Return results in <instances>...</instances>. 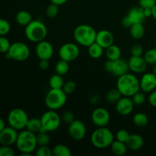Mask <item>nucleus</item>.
Wrapping results in <instances>:
<instances>
[{
    "label": "nucleus",
    "mask_w": 156,
    "mask_h": 156,
    "mask_svg": "<svg viewBox=\"0 0 156 156\" xmlns=\"http://www.w3.org/2000/svg\"><path fill=\"white\" fill-rule=\"evenodd\" d=\"M122 96L123 95L118 90V88H111L107 92L106 100L110 104H116L120 100Z\"/></svg>",
    "instance_id": "nucleus-30"
},
{
    "label": "nucleus",
    "mask_w": 156,
    "mask_h": 156,
    "mask_svg": "<svg viewBox=\"0 0 156 156\" xmlns=\"http://www.w3.org/2000/svg\"><path fill=\"white\" fill-rule=\"evenodd\" d=\"M8 53L11 59L17 62H24L27 60L30 54V50L28 46L23 42H15L11 44Z\"/></svg>",
    "instance_id": "nucleus-9"
},
{
    "label": "nucleus",
    "mask_w": 156,
    "mask_h": 156,
    "mask_svg": "<svg viewBox=\"0 0 156 156\" xmlns=\"http://www.w3.org/2000/svg\"><path fill=\"white\" fill-rule=\"evenodd\" d=\"M133 122L138 127H144L149 123V117L144 113H136L133 117Z\"/></svg>",
    "instance_id": "nucleus-28"
},
{
    "label": "nucleus",
    "mask_w": 156,
    "mask_h": 156,
    "mask_svg": "<svg viewBox=\"0 0 156 156\" xmlns=\"http://www.w3.org/2000/svg\"><path fill=\"white\" fill-rule=\"evenodd\" d=\"M127 16L132 21L133 24H138V23L143 24L146 18L144 15L143 9L140 6H135V7H133L132 9H129Z\"/></svg>",
    "instance_id": "nucleus-20"
},
{
    "label": "nucleus",
    "mask_w": 156,
    "mask_h": 156,
    "mask_svg": "<svg viewBox=\"0 0 156 156\" xmlns=\"http://www.w3.org/2000/svg\"><path fill=\"white\" fill-rule=\"evenodd\" d=\"M105 50V55L109 60H117L121 58V49L117 45L112 44Z\"/></svg>",
    "instance_id": "nucleus-23"
},
{
    "label": "nucleus",
    "mask_w": 156,
    "mask_h": 156,
    "mask_svg": "<svg viewBox=\"0 0 156 156\" xmlns=\"http://www.w3.org/2000/svg\"><path fill=\"white\" fill-rule=\"evenodd\" d=\"M42 123H41V118H30L28 119L27 125H26L25 129L27 130L30 131V132L34 133L37 134L39 133L40 131L42 129Z\"/></svg>",
    "instance_id": "nucleus-26"
},
{
    "label": "nucleus",
    "mask_w": 156,
    "mask_h": 156,
    "mask_svg": "<svg viewBox=\"0 0 156 156\" xmlns=\"http://www.w3.org/2000/svg\"><path fill=\"white\" fill-rule=\"evenodd\" d=\"M39 67L42 70H47L50 67V62L49 59H40Z\"/></svg>",
    "instance_id": "nucleus-48"
},
{
    "label": "nucleus",
    "mask_w": 156,
    "mask_h": 156,
    "mask_svg": "<svg viewBox=\"0 0 156 156\" xmlns=\"http://www.w3.org/2000/svg\"><path fill=\"white\" fill-rule=\"evenodd\" d=\"M155 47H156V37H155Z\"/></svg>",
    "instance_id": "nucleus-54"
},
{
    "label": "nucleus",
    "mask_w": 156,
    "mask_h": 156,
    "mask_svg": "<svg viewBox=\"0 0 156 156\" xmlns=\"http://www.w3.org/2000/svg\"><path fill=\"white\" fill-rule=\"evenodd\" d=\"M145 60L148 63V65H155L156 64V47L155 48L149 49V50L145 53L144 56Z\"/></svg>",
    "instance_id": "nucleus-34"
},
{
    "label": "nucleus",
    "mask_w": 156,
    "mask_h": 156,
    "mask_svg": "<svg viewBox=\"0 0 156 156\" xmlns=\"http://www.w3.org/2000/svg\"><path fill=\"white\" fill-rule=\"evenodd\" d=\"M15 144L18 150L21 152V155L30 156L32 152L36 150L37 146L36 134L27 129H22L18 133Z\"/></svg>",
    "instance_id": "nucleus-2"
},
{
    "label": "nucleus",
    "mask_w": 156,
    "mask_h": 156,
    "mask_svg": "<svg viewBox=\"0 0 156 156\" xmlns=\"http://www.w3.org/2000/svg\"><path fill=\"white\" fill-rule=\"evenodd\" d=\"M58 13H59V5L51 3V4L47 6V10H46V15L48 18H56L57 16Z\"/></svg>",
    "instance_id": "nucleus-35"
},
{
    "label": "nucleus",
    "mask_w": 156,
    "mask_h": 156,
    "mask_svg": "<svg viewBox=\"0 0 156 156\" xmlns=\"http://www.w3.org/2000/svg\"><path fill=\"white\" fill-rule=\"evenodd\" d=\"M15 152L10 146H4L2 145L0 147V156H13Z\"/></svg>",
    "instance_id": "nucleus-43"
},
{
    "label": "nucleus",
    "mask_w": 156,
    "mask_h": 156,
    "mask_svg": "<svg viewBox=\"0 0 156 156\" xmlns=\"http://www.w3.org/2000/svg\"><path fill=\"white\" fill-rule=\"evenodd\" d=\"M121 24L124 28H130L131 26L133 25V23L129 18V17L127 15H126V16L122 18Z\"/></svg>",
    "instance_id": "nucleus-47"
},
{
    "label": "nucleus",
    "mask_w": 156,
    "mask_h": 156,
    "mask_svg": "<svg viewBox=\"0 0 156 156\" xmlns=\"http://www.w3.org/2000/svg\"><path fill=\"white\" fill-rule=\"evenodd\" d=\"M61 119H62L63 122L69 124L75 120V116L73 113L71 112V111H66L62 113V116H61Z\"/></svg>",
    "instance_id": "nucleus-44"
},
{
    "label": "nucleus",
    "mask_w": 156,
    "mask_h": 156,
    "mask_svg": "<svg viewBox=\"0 0 156 156\" xmlns=\"http://www.w3.org/2000/svg\"><path fill=\"white\" fill-rule=\"evenodd\" d=\"M105 69L108 73L118 78L127 73L129 69L128 62L120 58L117 60L108 59L105 63Z\"/></svg>",
    "instance_id": "nucleus-10"
},
{
    "label": "nucleus",
    "mask_w": 156,
    "mask_h": 156,
    "mask_svg": "<svg viewBox=\"0 0 156 156\" xmlns=\"http://www.w3.org/2000/svg\"><path fill=\"white\" fill-rule=\"evenodd\" d=\"M153 73L156 75V64L155 65H154V66H153Z\"/></svg>",
    "instance_id": "nucleus-53"
},
{
    "label": "nucleus",
    "mask_w": 156,
    "mask_h": 156,
    "mask_svg": "<svg viewBox=\"0 0 156 156\" xmlns=\"http://www.w3.org/2000/svg\"><path fill=\"white\" fill-rule=\"evenodd\" d=\"M114 140L112 131L106 126L97 127L93 131L91 136V144L97 149H106L110 147Z\"/></svg>",
    "instance_id": "nucleus-4"
},
{
    "label": "nucleus",
    "mask_w": 156,
    "mask_h": 156,
    "mask_svg": "<svg viewBox=\"0 0 156 156\" xmlns=\"http://www.w3.org/2000/svg\"><path fill=\"white\" fill-rule=\"evenodd\" d=\"M18 136L17 129L12 126H5L0 132V144L4 146H10L15 144Z\"/></svg>",
    "instance_id": "nucleus-14"
},
{
    "label": "nucleus",
    "mask_w": 156,
    "mask_h": 156,
    "mask_svg": "<svg viewBox=\"0 0 156 156\" xmlns=\"http://www.w3.org/2000/svg\"><path fill=\"white\" fill-rule=\"evenodd\" d=\"M97 31L88 24H80L75 28L73 37L79 45L88 47L95 42Z\"/></svg>",
    "instance_id": "nucleus-3"
},
{
    "label": "nucleus",
    "mask_w": 156,
    "mask_h": 156,
    "mask_svg": "<svg viewBox=\"0 0 156 156\" xmlns=\"http://www.w3.org/2000/svg\"><path fill=\"white\" fill-rule=\"evenodd\" d=\"M32 15L27 11L21 10L16 14L15 21L19 25L27 26L32 21Z\"/></svg>",
    "instance_id": "nucleus-24"
},
{
    "label": "nucleus",
    "mask_w": 156,
    "mask_h": 156,
    "mask_svg": "<svg viewBox=\"0 0 156 156\" xmlns=\"http://www.w3.org/2000/svg\"><path fill=\"white\" fill-rule=\"evenodd\" d=\"M11 24L7 20L0 18V36H5L10 32Z\"/></svg>",
    "instance_id": "nucleus-36"
},
{
    "label": "nucleus",
    "mask_w": 156,
    "mask_h": 156,
    "mask_svg": "<svg viewBox=\"0 0 156 156\" xmlns=\"http://www.w3.org/2000/svg\"><path fill=\"white\" fill-rule=\"evenodd\" d=\"M86 126L82 121L75 119L71 123H69L68 128V133L69 136L76 141H81L85 138L86 135Z\"/></svg>",
    "instance_id": "nucleus-12"
},
{
    "label": "nucleus",
    "mask_w": 156,
    "mask_h": 156,
    "mask_svg": "<svg viewBox=\"0 0 156 156\" xmlns=\"http://www.w3.org/2000/svg\"><path fill=\"white\" fill-rule=\"evenodd\" d=\"M91 121L97 127L107 126L111 120V115L107 109L104 108H97L91 113Z\"/></svg>",
    "instance_id": "nucleus-13"
},
{
    "label": "nucleus",
    "mask_w": 156,
    "mask_h": 156,
    "mask_svg": "<svg viewBox=\"0 0 156 156\" xmlns=\"http://www.w3.org/2000/svg\"><path fill=\"white\" fill-rule=\"evenodd\" d=\"M62 89L67 94H73L76 89V82L73 81H68V82H65L63 87H62Z\"/></svg>",
    "instance_id": "nucleus-41"
},
{
    "label": "nucleus",
    "mask_w": 156,
    "mask_h": 156,
    "mask_svg": "<svg viewBox=\"0 0 156 156\" xmlns=\"http://www.w3.org/2000/svg\"><path fill=\"white\" fill-rule=\"evenodd\" d=\"M53 155L55 156H71V150L68 146L63 144H57L52 149Z\"/></svg>",
    "instance_id": "nucleus-29"
},
{
    "label": "nucleus",
    "mask_w": 156,
    "mask_h": 156,
    "mask_svg": "<svg viewBox=\"0 0 156 156\" xmlns=\"http://www.w3.org/2000/svg\"><path fill=\"white\" fill-rule=\"evenodd\" d=\"M64 83L65 82H64L62 76L56 74V73L53 75L49 79V85L51 88H62Z\"/></svg>",
    "instance_id": "nucleus-32"
},
{
    "label": "nucleus",
    "mask_w": 156,
    "mask_h": 156,
    "mask_svg": "<svg viewBox=\"0 0 156 156\" xmlns=\"http://www.w3.org/2000/svg\"><path fill=\"white\" fill-rule=\"evenodd\" d=\"M36 155L37 156H52L53 152L52 149L48 146H41L36 149Z\"/></svg>",
    "instance_id": "nucleus-39"
},
{
    "label": "nucleus",
    "mask_w": 156,
    "mask_h": 156,
    "mask_svg": "<svg viewBox=\"0 0 156 156\" xmlns=\"http://www.w3.org/2000/svg\"><path fill=\"white\" fill-rule=\"evenodd\" d=\"M42 126L47 132L56 130L61 124L62 119L59 114L53 110H49L42 114L41 117Z\"/></svg>",
    "instance_id": "nucleus-8"
},
{
    "label": "nucleus",
    "mask_w": 156,
    "mask_h": 156,
    "mask_svg": "<svg viewBox=\"0 0 156 156\" xmlns=\"http://www.w3.org/2000/svg\"><path fill=\"white\" fill-rule=\"evenodd\" d=\"M152 17H153L155 19H156V5L152 9Z\"/></svg>",
    "instance_id": "nucleus-52"
},
{
    "label": "nucleus",
    "mask_w": 156,
    "mask_h": 156,
    "mask_svg": "<svg viewBox=\"0 0 156 156\" xmlns=\"http://www.w3.org/2000/svg\"><path fill=\"white\" fill-rule=\"evenodd\" d=\"M114 37L111 31L108 30H101L97 32L95 42L101 46L104 49L114 44Z\"/></svg>",
    "instance_id": "nucleus-19"
},
{
    "label": "nucleus",
    "mask_w": 156,
    "mask_h": 156,
    "mask_svg": "<svg viewBox=\"0 0 156 156\" xmlns=\"http://www.w3.org/2000/svg\"><path fill=\"white\" fill-rule=\"evenodd\" d=\"M130 35L133 38L136 40H140L145 35V27L143 24L138 23V24H133L129 28Z\"/></svg>",
    "instance_id": "nucleus-25"
},
{
    "label": "nucleus",
    "mask_w": 156,
    "mask_h": 156,
    "mask_svg": "<svg viewBox=\"0 0 156 156\" xmlns=\"http://www.w3.org/2000/svg\"><path fill=\"white\" fill-rule=\"evenodd\" d=\"M47 26L41 21L32 20L24 28V34L27 39L33 43H37L45 40L47 35Z\"/></svg>",
    "instance_id": "nucleus-5"
},
{
    "label": "nucleus",
    "mask_w": 156,
    "mask_h": 156,
    "mask_svg": "<svg viewBox=\"0 0 156 156\" xmlns=\"http://www.w3.org/2000/svg\"><path fill=\"white\" fill-rule=\"evenodd\" d=\"M110 147H111V152H113V154L118 156H122L125 155L128 149L126 143L118 141L117 140H114V142H113L112 144L111 145Z\"/></svg>",
    "instance_id": "nucleus-22"
},
{
    "label": "nucleus",
    "mask_w": 156,
    "mask_h": 156,
    "mask_svg": "<svg viewBox=\"0 0 156 156\" xmlns=\"http://www.w3.org/2000/svg\"><path fill=\"white\" fill-rule=\"evenodd\" d=\"M11 43L5 36H0V53H5L9 51Z\"/></svg>",
    "instance_id": "nucleus-38"
},
{
    "label": "nucleus",
    "mask_w": 156,
    "mask_h": 156,
    "mask_svg": "<svg viewBox=\"0 0 156 156\" xmlns=\"http://www.w3.org/2000/svg\"><path fill=\"white\" fill-rule=\"evenodd\" d=\"M117 88L122 95L131 98L140 90V79L135 75L127 73L118 77Z\"/></svg>",
    "instance_id": "nucleus-1"
},
{
    "label": "nucleus",
    "mask_w": 156,
    "mask_h": 156,
    "mask_svg": "<svg viewBox=\"0 0 156 156\" xmlns=\"http://www.w3.org/2000/svg\"><path fill=\"white\" fill-rule=\"evenodd\" d=\"M80 54V49L74 43H66L62 44L59 50V56L61 59L70 62L75 61Z\"/></svg>",
    "instance_id": "nucleus-11"
},
{
    "label": "nucleus",
    "mask_w": 156,
    "mask_h": 156,
    "mask_svg": "<svg viewBox=\"0 0 156 156\" xmlns=\"http://www.w3.org/2000/svg\"><path fill=\"white\" fill-rule=\"evenodd\" d=\"M143 12H144V15L146 18L152 16V9H143Z\"/></svg>",
    "instance_id": "nucleus-49"
},
{
    "label": "nucleus",
    "mask_w": 156,
    "mask_h": 156,
    "mask_svg": "<svg viewBox=\"0 0 156 156\" xmlns=\"http://www.w3.org/2000/svg\"><path fill=\"white\" fill-rule=\"evenodd\" d=\"M131 99H132L134 105H142L146 101V96H145L144 93L139 91L131 97Z\"/></svg>",
    "instance_id": "nucleus-37"
},
{
    "label": "nucleus",
    "mask_w": 156,
    "mask_h": 156,
    "mask_svg": "<svg viewBox=\"0 0 156 156\" xmlns=\"http://www.w3.org/2000/svg\"><path fill=\"white\" fill-rule=\"evenodd\" d=\"M128 65H129V70H131L133 73L140 74L146 72L148 63L145 60L144 57H142V56H131L128 60Z\"/></svg>",
    "instance_id": "nucleus-18"
},
{
    "label": "nucleus",
    "mask_w": 156,
    "mask_h": 156,
    "mask_svg": "<svg viewBox=\"0 0 156 156\" xmlns=\"http://www.w3.org/2000/svg\"><path fill=\"white\" fill-rule=\"evenodd\" d=\"M116 111L120 115L127 116L133 112L134 104L130 97L122 96L120 100L115 104Z\"/></svg>",
    "instance_id": "nucleus-16"
},
{
    "label": "nucleus",
    "mask_w": 156,
    "mask_h": 156,
    "mask_svg": "<svg viewBox=\"0 0 156 156\" xmlns=\"http://www.w3.org/2000/svg\"><path fill=\"white\" fill-rule=\"evenodd\" d=\"M126 144L128 149H129V150L138 151L144 145V140H143V136H141L139 134H130Z\"/></svg>",
    "instance_id": "nucleus-21"
},
{
    "label": "nucleus",
    "mask_w": 156,
    "mask_h": 156,
    "mask_svg": "<svg viewBox=\"0 0 156 156\" xmlns=\"http://www.w3.org/2000/svg\"><path fill=\"white\" fill-rule=\"evenodd\" d=\"M149 103L150 104V105H152V107L156 108V90L155 89L154 91H152V92H150L149 95Z\"/></svg>",
    "instance_id": "nucleus-46"
},
{
    "label": "nucleus",
    "mask_w": 156,
    "mask_h": 156,
    "mask_svg": "<svg viewBox=\"0 0 156 156\" xmlns=\"http://www.w3.org/2000/svg\"><path fill=\"white\" fill-rule=\"evenodd\" d=\"M129 136H130V133L126 129H120L116 133V140L126 143L127 142L128 139H129Z\"/></svg>",
    "instance_id": "nucleus-40"
},
{
    "label": "nucleus",
    "mask_w": 156,
    "mask_h": 156,
    "mask_svg": "<svg viewBox=\"0 0 156 156\" xmlns=\"http://www.w3.org/2000/svg\"><path fill=\"white\" fill-rule=\"evenodd\" d=\"M68 0H50V2L53 3L55 5H62L65 4Z\"/></svg>",
    "instance_id": "nucleus-50"
},
{
    "label": "nucleus",
    "mask_w": 156,
    "mask_h": 156,
    "mask_svg": "<svg viewBox=\"0 0 156 156\" xmlns=\"http://www.w3.org/2000/svg\"><path fill=\"white\" fill-rule=\"evenodd\" d=\"M28 116L27 113L21 108H14L8 115V122L9 126L15 128L17 130H22L26 127Z\"/></svg>",
    "instance_id": "nucleus-7"
},
{
    "label": "nucleus",
    "mask_w": 156,
    "mask_h": 156,
    "mask_svg": "<svg viewBox=\"0 0 156 156\" xmlns=\"http://www.w3.org/2000/svg\"><path fill=\"white\" fill-rule=\"evenodd\" d=\"M105 49L99 45L98 43H93L88 47V53L93 59H99L102 56Z\"/></svg>",
    "instance_id": "nucleus-27"
},
{
    "label": "nucleus",
    "mask_w": 156,
    "mask_h": 156,
    "mask_svg": "<svg viewBox=\"0 0 156 156\" xmlns=\"http://www.w3.org/2000/svg\"><path fill=\"white\" fill-rule=\"evenodd\" d=\"M35 51L40 59L50 60L53 55V47L49 41L44 40L37 43Z\"/></svg>",
    "instance_id": "nucleus-15"
},
{
    "label": "nucleus",
    "mask_w": 156,
    "mask_h": 156,
    "mask_svg": "<svg viewBox=\"0 0 156 156\" xmlns=\"http://www.w3.org/2000/svg\"><path fill=\"white\" fill-rule=\"evenodd\" d=\"M131 56H140L143 53V47L141 44H136L132 46L130 49Z\"/></svg>",
    "instance_id": "nucleus-42"
},
{
    "label": "nucleus",
    "mask_w": 156,
    "mask_h": 156,
    "mask_svg": "<svg viewBox=\"0 0 156 156\" xmlns=\"http://www.w3.org/2000/svg\"><path fill=\"white\" fill-rule=\"evenodd\" d=\"M67 94L62 88H51L45 96V105L49 110L57 111L66 103Z\"/></svg>",
    "instance_id": "nucleus-6"
},
{
    "label": "nucleus",
    "mask_w": 156,
    "mask_h": 156,
    "mask_svg": "<svg viewBox=\"0 0 156 156\" xmlns=\"http://www.w3.org/2000/svg\"><path fill=\"white\" fill-rule=\"evenodd\" d=\"M69 70V62L67 61L61 59L58 61L55 66V71H56V74H59L60 76H65L67 74Z\"/></svg>",
    "instance_id": "nucleus-33"
},
{
    "label": "nucleus",
    "mask_w": 156,
    "mask_h": 156,
    "mask_svg": "<svg viewBox=\"0 0 156 156\" xmlns=\"http://www.w3.org/2000/svg\"><path fill=\"white\" fill-rule=\"evenodd\" d=\"M37 143V146H48V144L50 142V136L48 135V132L46 131L44 128H42L39 133L36 134Z\"/></svg>",
    "instance_id": "nucleus-31"
},
{
    "label": "nucleus",
    "mask_w": 156,
    "mask_h": 156,
    "mask_svg": "<svg viewBox=\"0 0 156 156\" xmlns=\"http://www.w3.org/2000/svg\"><path fill=\"white\" fill-rule=\"evenodd\" d=\"M140 89L145 93H150L156 88V75L154 73L143 74L140 80Z\"/></svg>",
    "instance_id": "nucleus-17"
},
{
    "label": "nucleus",
    "mask_w": 156,
    "mask_h": 156,
    "mask_svg": "<svg viewBox=\"0 0 156 156\" xmlns=\"http://www.w3.org/2000/svg\"><path fill=\"white\" fill-rule=\"evenodd\" d=\"M5 127V121L2 118H0V132Z\"/></svg>",
    "instance_id": "nucleus-51"
},
{
    "label": "nucleus",
    "mask_w": 156,
    "mask_h": 156,
    "mask_svg": "<svg viewBox=\"0 0 156 156\" xmlns=\"http://www.w3.org/2000/svg\"><path fill=\"white\" fill-rule=\"evenodd\" d=\"M139 4L143 9H152L156 5V0H139Z\"/></svg>",
    "instance_id": "nucleus-45"
}]
</instances>
